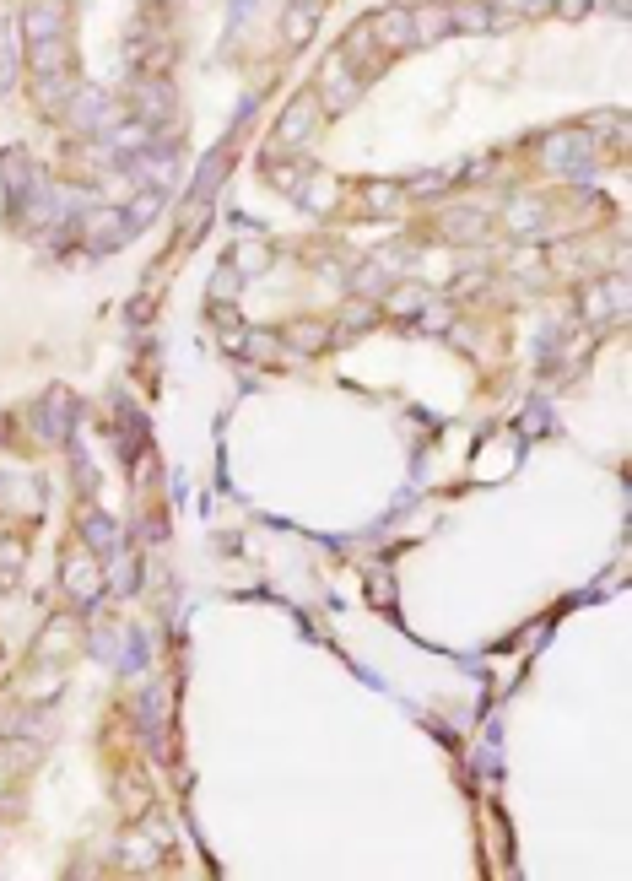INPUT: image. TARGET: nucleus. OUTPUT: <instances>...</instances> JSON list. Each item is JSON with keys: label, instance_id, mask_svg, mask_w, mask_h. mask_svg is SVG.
<instances>
[{"label": "nucleus", "instance_id": "f03ea898", "mask_svg": "<svg viewBox=\"0 0 632 881\" xmlns=\"http://www.w3.org/2000/svg\"><path fill=\"white\" fill-rule=\"evenodd\" d=\"M65 590L82 600V606H92V600L103 595V573L92 568L87 552H71V563H65Z\"/></svg>", "mask_w": 632, "mask_h": 881}, {"label": "nucleus", "instance_id": "20e7f679", "mask_svg": "<svg viewBox=\"0 0 632 881\" xmlns=\"http://www.w3.org/2000/svg\"><path fill=\"white\" fill-rule=\"evenodd\" d=\"M449 28L454 33H492L497 28L492 0H460V6H449Z\"/></svg>", "mask_w": 632, "mask_h": 881}, {"label": "nucleus", "instance_id": "f8f14e48", "mask_svg": "<svg viewBox=\"0 0 632 881\" xmlns=\"http://www.w3.org/2000/svg\"><path fill=\"white\" fill-rule=\"evenodd\" d=\"M443 233H449V238H470V244H481V238H487V222H481L476 211H454V217H443Z\"/></svg>", "mask_w": 632, "mask_h": 881}, {"label": "nucleus", "instance_id": "39448f33", "mask_svg": "<svg viewBox=\"0 0 632 881\" xmlns=\"http://www.w3.org/2000/svg\"><path fill=\"white\" fill-rule=\"evenodd\" d=\"M373 38H379V49H411V11L406 6H395V11H384L379 22H368Z\"/></svg>", "mask_w": 632, "mask_h": 881}, {"label": "nucleus", "instance_id": "0eeeda50", "mask_svg": "<svg viewBox=\"0 0 632 881\" xmlns=\"http://www.w3.org/2000/svg\"><path fill=\"white\" fill-rule=\"evenodd\" d=\"M136 114L146 119V125H157L163 114H173V87H168V82H157V76H152V82H141V92H136Z\"/></svg>", "mask_w": 632, "mask_h": 881}, {"label": "nucleus", "instance_id": "6e6552de", "mask_svg": "<svg viewBox=\"0 0 632 881\" xmlns=\"http://www.w3.org/2000/svg\"><path fill=\"white\" fill-rule=\"evenodd\" d=\"M584 152H595V136H578V130L546 141V163L551 168H578V157H584Z\"/></svg>", "mask_w": 632, "mask_h": 881}, {"label": "nucleus", "instance_id": "4be33fe9", "mask_svg": "<svg viewBox=\"0 0 632 881\" xmlns=\"http://www.w3.org/2000/svg\"><path fill=\"white\" fill-rule=\"evenodd\" d=\"M346 325H352V330H362V325H368V309H362V303H352V314H346Z\"/></svg>", "mask_w": 632, "mask_h": 881}, {"label": "nucleus", "instance_id": "9b49d317", "mask_svg": "<svg viewBox=\"0 0 632 881\" xmlns=\"http://www.w3.org/2000/svg\"><path fill=\"white\" fill-rule=\"evenodd\" d=\"M314 119H319V103L303 98L298 109H287V119H281V141H287V146H303L308 130H314Z\"/></svg>", "mask_w": 632, "mask_h": 881}, {"label": "nucleus", "instance_id": "423d86ee", "mask_svg": "<svg viewBox=\"0 0 632 881\" xmlns=\"http://www.w3.org/2000/svg\"><path fill=\"white\" fill-rule=\"evenodd\" d=\"M449 6H427V11H411V44H438L449 38Z\"/></svg>", "mask_w": 632, "mask_h": 881}, {"label": "nucleus", "instance_id": "f3484780", "mask_svg": "<svg viewBox=\"0 0 632 881\" xmlns=\"http://www.w3.org/2000/svg\"><path fill=\"white\" fill-rule=\"evenodd\" d=\"M114 584H119V590H136V563H130V557H119V563H114Z\"/></svg>", "mask_w": 632, "mask_h": 881}, {"label": "nucleus", "instance_id": "ddd939ff", "mask_svg": "<svg viewBox=\"0 0 632 881\" xmlns=\"http://www.w3.org/2000/svg\"><path fill=\"white\" fill-rule=\"evenodd\" d=\"M314 22H319V6H314V0H298V6L287 11V38H292V44H303V38L314 33Z\"/></svg>", "mask_w": 632, "mask_h": 881}, {"label": "nucleus", "instance_id": "412c9836", "mask_svg": "<svg viewBox=\"0 0 632 881\" xmlns=\"http://www.w3.org/2000/svg\"><path fill=\"white\" fill-rule=\"evenodd\" d=\"M308 206H330V184H314V190H308Z\"/></svg>", "mask_w": 632, "mask_h": 881}, {"label": "nucleus", "instance_id": "a211bd4d", "mask_svg": "<svg viewBox=\"0 0 632 881\" xmlns=\"http://www.w3.org/2000/svg\"><path fill=\"white\" fill-rule=\"evenodd\" d=\"M416 303H422V298H416V287H400L395 298H389V309H395V314H411Z\"/></svg>", "mask_w": 632, "mask_h": 881}, {"label": "nucleus", "instance_id": "9d476101", "mask_svg": "<svg viewBox=\"0 0 632 881\" xmlns=\"http://www.w3.org/2000/svg\"><path fill=\"white\" fill-rule=\"evenodd\" d=\"M65 71H71V49H65V38L33 44V76H65Z\"/></svg>", "mask_w": 632, "mask_h": 881}, {"label": "nucleus", "instance_id": "f257e3e1", "mask_svg": "<svg viewBox=\"0 0 632 881\" xmlns=\"http://www.w3.org/2000/svg\"><path fill=\"white\" fill-rule=\"evenodd\" d=\"M319 92H325V109H352V98H357V76H352V65H346L341 55L325 60V71H319Z\"/></svg>", "mask_w": 632, "mask_h": 881}, {"label": "nucleus", "instance_id": "4468645a", "mask_svg": "<svg viewBox=\"0 0 632 881\" xmlns=\"http://www.w3.org/2000/svg\"><path fill=\"white\" fill-rule=\"evenodd\" d=\"M87 541H92V546H114V541H119V530H114L103 514H92V519H87Z\"/></svg>", "mask_w": 632, "mask_h": 881}, {"label": "nucleus", "instance_id": "dca6fc26", "mask_svg": "<svg viewBox=\"0 0 632 881\" xmlns=\"http://www.w3.org/2000/svg\"><path fill=\"white\" fill-rule=\"evenodd\" d=\"M325 341V325H292L287 330V346H319Z\"/></svg>", "mask_w": 632, "mask_h": 881}, {"label": "nucleus", "instance_id": "6ab92c4d", "mask_svg": "<svg viewBox=\"0 0 632 881\" xmlns=\"http://www.w3.org/2000/svg\"><path fill=\"white\" fill-rule=\"evenodd\" d=\"M152 211H157V195H141L136 206H130V217H152Z\"/></svg>", "mask_w": 632, "mask_h": 881}, {"label": "nucleus", "instance_id": "2eb2a0df", "mask_svg": "<svg viewBox=\"0 0 632 881\" xmlns=\"http://www.w3.org/2000/svg\"><path fill=\"white\" fill-rule=\"evenodd\" d=\"M238 271H244V276H260V271H265V244H244V249H238Z\"/></svg>", "mask_w": 632, "mask_h": 881}, {"label": "nucleus", "instance_id": "1a4fd4ad", "mask_svg": "<svg viewBox=\"0 0 632 881\" xmlns=\"http://www.w3.org/2000/svg\"><path fill=\"white\" fill-rule=\"evenodd\" d=\"M125 211H98V217H92V228H87V244L92 249H114V244H125Z\"/></svg>", "mask_w": 632, "mask_h": 881}, {"label": "nucleus", "instance_id": "aec40b11", "mask_svg": "<svg viewBox=\"0 0 632 881\" xmlns=\"http://www.w3.org/2000/svg\"><path fill=\"white\" fill-rule=\"evenodd\" d=\"M368 200H373V206H395V190H389V184H379V190H368Z\"/></svg>", "mask_w": 632, "mask_h": 881}, {"label": "nucleus", "instance_id": "7ed1b4c3", "mask_svg": "<svg viewBox=\"0 0 632 881\" xmlns=\"http://www.w3.org/2000/svg\"><path fill=\"white\" fill-rule=\"evenodd\" d=\"M22 28H28L33 44H44V38H65V0H33Z\"/></svg>", "mask_w": 632, "mask_h": 881}]
</instances>
